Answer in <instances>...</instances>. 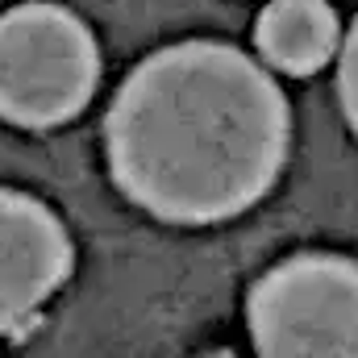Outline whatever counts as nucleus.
<instances>
[{"mask_svg": "<svg viewBox=\"0 0 358 358\" xmlns=\"http://www.w3.org/2000/svg\"><path fill=\"white\" fill-rule=\"evenodd\" d=\"M100 50L63 4L29 0L0 13V117L25 129L71 121L96 92Z\"/></svg>", "mask_w": 358, "mask_h": 358, "instance_id": "obj_2", "label": "nucleus"}, {"mask_svg": "<svg viewBox=\"0 0 358 358\" xmlns=\"http://www.w3.org/2000/svg\"><path fill=\"white\" fill-rule=\"evenodd\" d=\"M338 13L329 0H271L259 13L255 46L283 76H313L338 55Z\"/></svg>", "mask_w": 358, "mask_h": 358, "instance_id": "obj_5", "label": "nucleus"}, {"mask_svg": "<svg viewBox=\"0 0 358 358\" xmlns=\"http://www.w3.org/2000/svg\"><path fill=\"white\" fill-rule=\"evenodd\" d=\"M279 84L225 42H176L129 71L104 121L117 187L159 221L213 225L246 213L287 163Z\"/></svg>", "mask_w": 358, "mask_h": 358, "instance_id": "obj_1", "label": "nucleus"}, {"mask_svg": "<svg viewBox=\"0 0 358 358\" xmlns=\"http://www.w3.org/2000/svg\"><path fill=\"white\" fill-rule=\"evenodd\" d=\"M246 325L259 358H358V259L292 255L250 287Z\"/></svg>", "mask_w": 358, "mask_h": 358, "instance_id": "obj_3", "label": "nucleus"}, {"mask_svg": "<svg viewBox=\"0 0 358 358\" xmlns=\"http://www.w3.org/2000/svg\"><path fill=\"white\" fill-rule=\"evenodd\" d=\"M338 96H342V113L358 134V17L342 42V67H338Z\"/></svg>", "mask_w": 358, "mask_h": 358, "instance_id": "obj_6", "label": "nucleus"}, {"mask_svg": "<svg viewBox=\"0 0 358 358\" xmlns=\"http://www.w3.org/2000/svg\"><path fill=\"white\" fill-rule=\"evenodd\" d=\"M208 358H234V355L229 350H217V355H208Z\"/></svg>", "mask_w": 358, "mask_h": 358, "instance_id": "obj_7", "label": "nucleus"}, {"mask_svg": "<svg viewBox=\"0 0 358 358\" xmlns=\"http://www.w3.org/2000/svg\"><path fill=\"white\" fill-rule=\"evenodd\" d=\"M71 275V238L55 208L0 187V334L21 329Z\"/></svg>", "mask_w": 358, "mask_h": 358, "instance_id": "obj_4", "label": "nucleus"}]
</instances>
